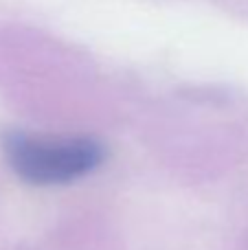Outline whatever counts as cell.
<instances>
[{
	"mask_svg": "<svg viewBox=\"0 0 248 250\" xmlns=\"http://www.w3.org/2000/svg\"><path fill=\"white\" fill-rule=\"evenodd\" d=\"M4 156L13 171L31 185H66L99 167L103 147L88 136L9 134Z\"/></svg>",
	"mask_w": 248,
	"mask_h": 250,
	"instance_id": "cell-1",
	"label": "cell"
}]
</instances>
